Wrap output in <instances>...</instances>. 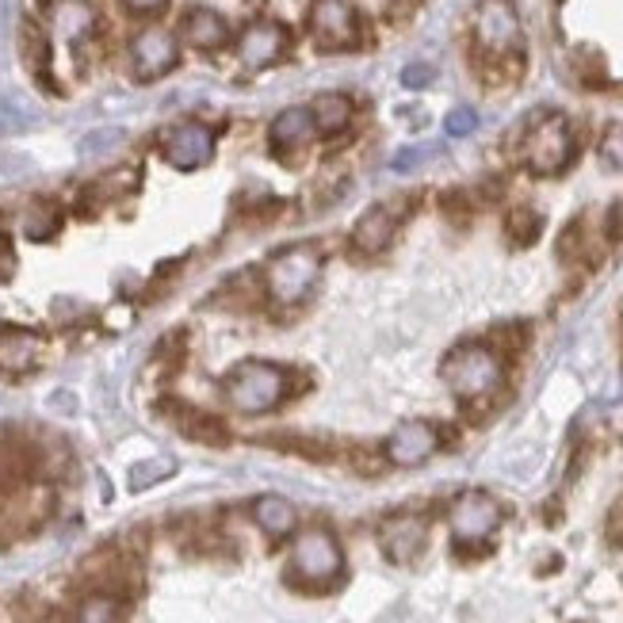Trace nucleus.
<instances>
[{
    "mask_svg": "<svg viewBox=\"0 0 623 623\" xmlns=\"http://www.w3.org/2000/svg\"><path fill=\"white\" fill-rule=\"evenodd\" d=\"M440 375H444V383L452 386L463 402H474V398H486L498 391L505 368H501L498 352L486 349V344H463V349H455L452 356L444 360Z\"/></svg>",
    "mask_w": 623,
    "mask_h": 623,
    "instance_id": "f257e3e1",
    "label": "nucleus"
},
{
    "mask_svg": "<svg viewBox=\"0 0 623 623\" xmlns=\"http://www.w3.org/2000/svg\"><path fill=\"white\" fill-rule=\"evenodd\" d=\"M288 394V371L275 363L249 360L227 379V402L238 413H268Z\"/></svg>",
    "mask_w": 623,
    "mask_h": 623,
    "instance_id": "f03ea898",
    "label": "nucleus"
},
{
    "mask_svg": "<svg viewBox=\"0 0 623 623\" xmlns=\"http://www.w3.org/2000/svg\"><path fill=\"white\" fill-rule=\"evenodd\" d=\"M318 275H322V253L314 245L283 249L268 264V291H272L275 302H302L318 283Z\"/></svg>",
    "mask_w": 623,
    "mask_h": 623,
    "instance_id": "7ed1b4c3",
    "label": "nucleus"
},
{
    "mask_svg": "<svg viewBox=\"0 0 623 623\" xmlns=\"http://www.w3.org/2000/svg\"><path fill=\"white\" fill-rule=\"evenodd\" d=\"M291 570H295L299 577H307V582H314V585L336 582L341 570H344L341 543H336L333 532H325V527H310V532H302L295 540Z\"/></svg>",
    "mask_w": 623,
    "mask_h": 623,
    "instance_id": "20e7f679",
    "label": "nucleus"
},
{
    "mask_svg": "<svg viewBox=\"0 0 623 623\" xmlns=\"http://www.w3.org/2000/svg\"><path fill=\"white\" fill-rule=\"evenodd\" d=\"M574 158V134H570V123L562 115H547L524 142V161L532 164L535 172L551 177V172H562L566 161Z\"/></svg>",
    "mask_w": 623,
    "mask_h": 623,
    "instance_id": "39448f33",
    "label": "nucleus"
},
{
    "mask_svg": "<svg viewBox=\"0 0 623 623\" xmlns=\"http://www.w3.org/2000/svg\"><path fill=\"white\" fill-rule=\"evenodd\" d=\"M474 34L490 54H509V50H521L524 42L521 16L509 0H482L474 12Z\"/></svg>",
    "mask_w": 623,
    "mask_h": 623,
    "instance_id": "423d86ee",
    "label": "nucleus"
},
{
    "mask_svg": "<svg viewBox=\"0 0 623 623\" xmlns=\"http://www.w3.org/2000/svg\"><path fill=\"white\" fill-rule=\"evenodd\" d=\"M310 31L322 50H352L360 42V16L349 0H318L310 12Z\"/></svg>",
    "mask_w": 623,
    "mask_h": 623,
    "instance_id": "0eeeda50",
    "label": "nucleus"
},
{
    "mask_svg": "<svg viewBox=\"0 0 623 623\" xmlns=\"http://www.w3.org/2000/svg\"><path fill=\"white\" fill-rule=\"evenodd\" d=\"M501 524V505L482 490L463 493L460 501L452 505V532L460 543H482L498 532Z\"/></svg>",
    "mask_w": 623,
    "mask_h": 623,
    "instance_id": "6e6552de",
    "label": "nucleus"
},
{
    "mask_svg": "<svg viewBox=\"0 0 623 623\" xmlns=\"http://www.w3.org/2000/svg\"><path fill=\"white\" fill-rule=\"evenodd\" d=\"M180 58V47L172 39V31L164 28H142L131 39V66L138 81H158V77L169 73Z\"/></svg>",
    "mask_w": 623,
    "mask_h": 623,
    "instance_id": "1a4fd4ad",
    "label": "nucleus"
},
{
    "mask_svg": "<svg viewBox=\"0 0 623 623\" xmlns=\"http://www.w3.org/2000/svg\"><path fill=\"white\" fill-rule=\"evenodd\" d=\"M161 153H164V161H169L172 169H184V172L199 169V164L211 161L214 134L207 131L203 123H180V127H172V131L164 134Z\"/></svg>",
    "mask_w": 623,
    "mask_h": 623,
    "instance_id": "9d476101",
    "label": "nucleus"
},
{
    "mask_svg": "<svg viewBox=\"0 0 623 623\" xmlns=\"http://www.w3.org/2000/svg\"><path fill=\"white\" fill-rule=\"evenodd\" d=\"M283 47H288V31H283L280 23H272V20H257V23H249V28L241 31L238 58L249 69H264V66L280 62Z\"/></svg>",
    "mask_w": 623,
    "mask_h": 623,
    "instance_id": "9b49d317",
    "label": "nucleus"
},
{
    "mask_svg": "<svg viewBox=\"0 0 623 623\" xmlns=\"http://www.w3.org/2000/svg\"><path fill=\"white\" fill-rule=\"evenodd\" d=\"M436 444H440L436 429L425 425V421H405V425H398L391 432V440H386V460L398 466H418L436 452Z\"/></svg>",
    "mask_w": 623,
    "mask_h": 623,
    "instance_id": "f8f14e48",
    "label": "nucleus"
},
{
    "mask_svg": "<svg viewBox=\"0 0 623 623\" xmlns=\"http://www.w3.org/2000/svg\"><path fill=\"white\" fill-rule=\"evenodd\" d=\"M180 34L195 50H219L230 42V23L214 8H188L184 20H180Z\"/></svg>",
    "mask_w": 623,
    "mask_h": 623,
    "instance_id": "ddd939ff",
    "label": "nucleus"
},
{
    "mask_svg": "<svg viewBox=\"0 0 623 623\" xmlns=\"http://www.w3.org/2000/svg\"><path fill=\"white\" fill-rule=\"evenodd\" d=\"M383 551L391 555L394 562H410L413 555H418L421 547H425V535L429 527L421 516H394V521L383 524Z\"/></svg>",
    "mask_w": 623,
    "mask_h": 623,
    "instance_id": "4468645a",
    "label": "nucleus"
},
{
    "mask_svg": "<svg viewBox=\"0 0 623 623\" xmlns=\"http://www.w3.org/2000/svg\"><path fill=\"white\" fill-rule=\"evenodd\" d=\"M42 352V336L31 333V329H0V371H31L39 363Z\"/></svg>",
    "mask_w": 623,
    "mask_h": 623,
    "instance_id": "2eb2a0df",
    "label": "nucleus"
},
{
    "mask_svg": "<svg viewBox=\"0 0 623 623\" xmlns=\"http://www.w3.org/2000/svg\"><path fill=\"white\" fill-rule=\"evenodd\" d=\"M394 230H398L394 211H386V207H371V211L356 222V230H352V245H356L363 257H375L391 245Z\"/></svg>",
    "mask_w": 623,
    "mask_h": 623,
    "instance_id": "dca6fc26",
    "label": "nucleus"
},
{
    "mask_svg": "<svg viewBox=\"0 0 623 623\" xmlns=\"http://www.w3.org/2000/svg\"><path fill=\"white\" fill-rule=\"evenodd\" d=\"M54 28L62 39L81 42V39H89L92 28H97V12L89 8V0H58L54 4Z\"/></svg>",
    "mask_w": 623,
    "mask_h": 623,
    "instance_id": "f3484780",
    "label": "nucleus"
},
{
    "mask_svg": "<svg viewBox=\"0 0 623 623\" xmlns=\"http://www.w3.org/2000/svg\"><path fill=\"white\" fill-rule=\"evenodd\" d=\"M310 115H314V131L318 134L333 138V134L349 131V123H352V100L341 97V92H325V97L314 100Z\"/></svg>",
    "mask_w": 623,
    "mask_h": 623,
    "instance_id": "a211bd4d",
    "label": "nucleus"
},
{
    "mask_svg": "<svg viewBox=\"0 0 623 623\" xmlns=\"http://www.w3.org/2000/svg\"><path fill=\"white\" fill-rule=\"evenodd\" d=\"M310 134H314V115H310V108L280 111V115L272 119V127H268V138H272L275 150H283V145H302Z\"/></svg>",
    "mask_w": 623,
    "mask_h": 623,
    "instance_id": "6ab92c4d",
    "label": "nucleus"
},
{
    "mask_svg": "<svg viewBox=\"0 0 623 623\" xmlns=\"http://www.w3.org/2000/svg\"><path fill=\"white\" fill-rule=\"evenodd\" d=\"M253 521L264 527L268 535H288V532H295V505H291L288 498H275V493H268V498H261L253 505Z\"/></svg>",
    "mask_w": 623,
    "mask_h": 623,
    "instance_id": "aec40b11",
    "label": "nucleus"
},
{
    "mask_svg": "<svg viewBox=\"0 0 623 623\" xmlns=\"http://www.w3.org/2000/svg\"><path fill=\"white\" fill-rule=\"evenodd\" d=\"M73 623H127V604L111 593H92L81 601Z\"/></svg>",
    "mask_w": 623,
    "mask_h": 623,
    "instance_id": "412c9836",
    "label": "nucleus"
},
{
    "mask_svg": "<svg viewBox=\"0 0 623 623\" xmlns=\"http://www.w3.org/2000/svg\"><path fill=\"white\" fill-rule=\"evenodd\" d=\"M20 50H23V62H28L31 73L47 81V73H50V34L42 28H34V23H23Z\"/></svg>",
    "mask_w": 623,
    "mask_h": 623,
    "instance_id": "4be33fe9",
    "label": "nucleus"
},
{
    "mask_svg": "<svg viewBox=\"0 0 623 623\" xmlns=\"http://www.w3.org/2000/svg\"><path fill=\"white\" fill-rule=\"evenodd\" d=\"M180 410V405H177ZM184 418H177V425L184 436H192V440H203V444H227V429L219 425L214 418H207V413H199V410H180Z\"/></svg>",
    "mask_w": 623,
    "mask_h": 623,
    "instance_id": "5701e85b",
    "label": "nucleus"
},
{
    "mask_svg": "<svg viewBox=\"0 0 623 623\" xmlns=\"http://www.w3.org/2000/svg\"><path fill=\"white\" fill-rule=\"evenodd\" d=\"M58 227H62V214L54 211V207L47 203V199H39V203L31 207L28 214H23V233H28V238H54L58 233Z\"/></svg>",
    "mask_w": 623,
    "mask_h": 623,
    "instance_id": "b1692460",
    "label": "nucleus"
},
{
    "mask_svg": "<svg viewBox=\"0 0 623 623\" xmlns=\"http://www.w3.org/2000/svg\"><path fill=\"white\" fill-rule=\"evenodd\" d=\"M172 471H177V463H172V460H164V455H158V460H145V463H138V466H131V490H150L153 482L169 479Z\"/></svg>",
    "mask_w": 623,
    "mask_h": 623,
    "instance_id": "393cba45",
    "label": "nucleus"
},
{
    "mask_svg": "<svg viewBox=\"0 0 623 623\" xmlns=\"http://www.w3.org/2000/svg\"><path fill=\"white\" fill-rule=\"evenodd\" d=\"M444 127H448V134H452V138H463V134H471L474 127H479V115H474L471 108H455L452 115H448Z\"/></svg>",
    "mask_w": 623,
    "mask_h": 623,
    "instance_id": "a878e982",
    "label": "nucleus"
},
{
    "mask_svg": "<svg viewBox=\"0 0 623 623\" xmlns=\"http://www.w3.org/2000/svg\"><path fill=\"white\" fill-rule=\"evenodd\" d=\"M601 153H604V161H612V164H620V169H623V127H612V131L604 134Z\"/></svg>",
    "mask_w": 623,
    "mask_h": 623,
    "instance_id": "bb28decb",
    "label": "nucleus"
},
{
    "mask_svg": "<svg viewBox=\"0 0 623 623\" xmlns=\"http://www.w3.org/2000/svg\"><path fill=\"white\" fill-rule=\"evenodd\" d=\"M432 66H425V62H418V66H405L402 69V84L405 89H425V84H432Z\"/></svg>",
    "mask_w": 623,
    "mask_h": 623,
    "instance_id": "cd10ccee",
    "label": "nucleus"
},
{
    "mask_svg": "<svg viewBox=\"0 0 623 623\" xmlns=\"http://www.w3.org/2000/svg\"><path fill=\"white\" fill-rule=\"evenodd\" d=\"M429 153H432V150H402V153L394 158V169H398V172L413 169V164H421V161L429 158Z\"/></svg>",
    "mask_w": 623,
    "mask_h": 623,
    "instance_id": "c85d7f7f",
    "label": "nucleus"
},
{
    "mask_svg": "<svg viewBox=\"0 0 623 623\" xmlns=\"http://www.w3.org/2000/svg\"><path fill=\"white\" fill-rule=\"evenodd\" d=\"M12 264H16L12 245H8V238L0 233V280H8V275H12Z\"/></svg>",
    "mask_w": 623,
    "mask_h": 623,
    "instance_id": "c756f323",
    "label": "nucleus"
},
{
    "mask_svg": "<svg viewBox=\"0 0 623 623\" xmlns=\"http://www.w3.org/2000/svg\"><path fill=\"white\" fill-rule=\"evenodd\" d=\"M123 4H127V12H134V16H150V12H158L164 0H123Z\"/></svg>",
    "mask_w": 623,
    "mask_h": 623,
    "instance_id": "7c9ffc66",
    "label": "nucleus"
}]
</instances>
